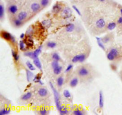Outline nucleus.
<instances>
[{
	"label": "nucleus",
	"mask_w": 122,
	"mask_h": 115,
	"mask_svg": "<svg viewBox=\"0 0 122 115\" xmlns=\"http://www.w3.org/2000/svg\"><path fill=\"white\" fill-rule=\"evenodd\" d=\"M50 87H51V89H52V92H53L56 107H57V110H58V111L59 112L62 107V105L60 102V97L59 93H58V92L57 91V89L55 88V87H54V85H52V84L51 83V82H50Z\"/></svg>",
	"instance_id": "f257e3e1"
},
{
	"label": "nucleus",
	"mask_w": 122,
	"mask_h": 115,
	"mask_svg": "<svg viewBox=\"0 0 122 115\" xmlns=\"http://www.w3.org/2000/svg\"><path fill=\"white\" fill-rule=\"evenodd\" d=\"M120 54V51L116 48H113L110 50V51L108 52L107 55V59L110 61H113L119 57Z\"/></svg>",
	"instance_id": "f03ea898"
},
{
	"label": "nucleus",
	"mask_w": 122,
	"mask_h": 115,
	"mask_svg": "<svg viewBox=\"0 0 122 115\" xmlns=\"http://www.w3.org/2000/svg\"><path fill=\"white\" fill-rule=\"evenodd\" d=\"M1 35L3 39L7 41H10L13 44H15V42H16L15 38L10 33L7 32V31H2L1 33Z\"/></svg>",
	"instance_id": "7ed1b4c3"
},
{
	"label": "nucleus",
	"mask_w": 122,
	"mask_h": 115,
	"mask_svg": "<svg viewBox=\"0 0 122 115\" xmlns=\"http://www.w3.org/2000/svg\"><path fill=\"white\" fill-rule=\"evenodd\" d=\"M72 15V11L69 7H65L61 13V16L64 19H67Z\"/></svg>",
	"instance_id": "20e7f679"
},
{
	"label": "nucleus",
	"mask_w": 122,
	"mask_h": 115,
	"mask_svg": "<svg viewBox=\"0 0 122 115\" xmlns=\"http://www.w3.org/2000/svg\"><path fill=\"white\" fill-rule=\"evenodd\" d=\"M89 73V71L87 68H81L78 70V75L81 77H85L87 76Z\"/></svg>",
	"instance_id": "39448f33"
},
{
	"label": "nucleus",
	"mask_w": 122,
	"mask_h": 115,
	"mask_svg": "<svg viewBox=\"0 0 122 115\" xmlns=\"http://www.w3.org/2000/svg\"><path fill=\"white\" fill-rule=\"evenodd\" d=\"M95 25H96L97 27L99 29L104 28L106 25V21H105L104 19H102V18L99 19L98 20H97V21L95 22Z\"/></svg>",
	"instance_id": "423d86ee"
},
{
	"label": "nucleus",
	"mask_w": 122,
	"mask_h": 115,
	"mask_svg": "<svg viewBox=\"0 0 122 115\" xmlns=\"http://www.w3.org/2000/svg\"><path fill=\"white\" fill-rule=\"evenodd\" d=\"M8 11L11 14L14 15V14H16L17 12L18 8L17 7L16 5H14V4L11 5H10L9 7H8Z\"/></svg>",
	"instance_id": "0eeeda50"
},
{
	"label": "nucleus",
	"mask_w": 122,
	"mask_h": 115,
	"mask_svg": "<svg viewBox=\"0 0 122 115\" xmlns=\"http://www.w3.org/2000/svg\"><path fill=\"white\" fill-rule=\"evenodd\" d=\"M30 8L32 11L34 13H36L41 9V5H39L37 2H33L31 4Z\"/></svg>",
	"instance_id": "6e6552de"
},
{
	"label": "nucleus",
	"mask_w": 122,
	"mask_h": 115,
	"mask_svg": "<svg viewBox=\"0 0 122 115\" xmlns=\"http://www.w3.org/2000/svg\"><path fill=\"white\" fill-rule=\"evenodd\" d=\"M42 48V45H40L38 48L36 49L34 51H33V58H32V59L33 60L36 58H38L39 55L40 54L41 52Z\"/></svg>",
	"instance_id": "1a4fd4ad"
},
{
	"label": "nucleus",
	"mask_w": 122,
	"mask_h": 115,
	"mask_svg": "<svg viewBox=\"0 0 122 115\" xmlns=\"http://www.w3.org/2000/svg\"><path fill=\"white\" fill-rule=\"evenodd\" d=\"M38 93L39 94V96L42 97H46V95L48 94V91L47 89L45 88H41L40 89H39V90L38 91Z\"/></svg>",
	"instance_id": "9d476101"
},
{
	"label": "nucleus",
	"mask_w": 122,
	"mask_h": 115,
	"mask_svg": "<svg viewBox=\"0 0 122 115\" xmlns=\"http://www.w3.org/2000/svg\"><path fill=\"white\" fill-rule=\"evenodd\" d=\"M26 79H27V82H30V81L32 79H33V78H34V75L33 73H32V72L29 69H27L26 70Z\"/></svg>",
	"instance_id": "9b49d317"
},
{
	"label": "nucleus",
	"mask_w": 122,
	"mask_h": 115,
	"mask_svg": "<svg viewBox=\"0 0 122 115\" xmlns=\"http://www.w3.org/2000/svg\"><path fill=\"white\" fill-rule=\"evenodd\" d=\"M104 105V95L102 91H100L99 93V106L100 108H102Z\"/></svg>",
	"instance_id": "f8f14e48"
},
{
	"label": "nucleus",
	"mask_w": 122,
	"mask_h": 115,
	"mask_svg": "<svg viewBox=\"0 0 122 115\" xmlns=\"http://www.w3.org/2000/svg\"><path fill=\"white\" fill-rule=\"evenodd\" d=\"M41 24V25L44 28L48 29L51 25V21L49 19H46V20H44L42 21Z\"/></svg>",
	"instance_id": "ddd939ff"
},
{
	"label": "nucleus",
	"mask_w": 122,
	"mask_h": 115,
	"mask_svg": "<svg viewBox=\"0 0 122 115\" xmlns=\"http://www.w3.org/2000/svg\"><path fill=\"white\" fill-rule=\"evenodd\" d=\"M32 93L31 92H27V93H25L21 97V100L23 101H27V100H29L32 98Z\"/></svg>",
	"instance_id": "4468645a"
},
{
	"label": "nucleus",
	"mask_w": 122,
	"mask_h": 115,
	"mask_svg": "<svg viewBox=\"0 0 122 115\" xmlns=\"http://www.w3.org/2000/svg\"><path fill=\"white\" fill-rule=\"evenodd\" d=\"M27 17V13L26 11H21L18 14L17 18L19 20L23 21L25 19H26Z\"/></svg>",
	"instance_id": "2eb2a0df"
},
{
	"label": "nucleus",
	"mask_w": 122,
	"mask_h": 115,
	"mask_svg": "<svg viewBox=\"0 0 122 115\" xmlns=\"http://www.w3.org/2000/svg\"><path fill=\"white\" fill-rule=\"evenodd\" d=\"M33 64H35L36 67L38 68V69H39L40 70H42V64L41 63V61L39 59V58H36L35 59L33 60Z\"/></svg>",
	"instance_id": "dca6fc26"
},
{
	"label": "nucleus",
	"mask_w": 122,
	"mask_h": 115,
	"mask_svg": "<svg viewBox=\"0 0 122 115\" xmlns=\"http://www.w3.org/2000/svg\"><path fill=\"white\" fill-rule=\"evenodd\" d=\"M52 10L54 13H58V12H60L61 10V5L60 4L56 3V4H54L53 5Z\"/></svg>",
	"instance_id": "f3484780"
},
{
	"label": "nucleus",
	"mask_w": 122,
	"mask_h": 115,
	"mask_svg": "<svg viewBox=\"0 0 122 115\" xmlns=\"http://www.w3.org/2000/svg\"><path fill=\"white\" fill-rule=\"evenodd\" d=\"M75 26L73 23H69L66 26V31L67 32H71L75 30Z\"/></svg>",
	"instance_id": "a211bd4d"
},
{
	"label": "nucleus",
	"mask_w": 122,
	"mask_h": 115,
	"mask_svg": "<svg viewBox=\"0 0 122 115\" xmlns=\"http://www.w3.org/2000/svg\"><path fill=\"white\" fill-rule=\"evenodd\" d=\"M33 81L35 82H36V83L39 84L40 85L44 84L41 81V75H39V74H38V75H35L34 76V78L33 79Z\"/></svg>",
	"instance_id": "6ab92c4d"
},
{
	"label": "nucleus",
	"mask_w": 122,
	"mask_h": 115,
	"mask_svg": "<svg viewBox=\"0 0 122 115\" xmlns=\"http://www.w3.org/2000/svg\"><path fill=\"white\" fill-rule=\"evenodd\" d=\"M79 79L77 78H74L70 81V86L72 88L76 87L78 85Z\"/></svg>",
	"instance_id": "aec40b11"
},
{
	"label": "nucleus",
	"mask_w": 122,
	"mask_h": 115,
	"mask_svg": "<svg viewBox=\"0 0 122 115\" xmlns=\"http://www.w3.org/2000/svg\"><path fill=\"white\" fill-rule=\"evenodd\" d=\"M97 42V44L98 45V46L101 48L102 50H106V48H105L104 44L102 42V41H101V38H99V37H97L96 38Z\"/></svg>",
	"instance_id": "412c9836"
},
{
	"label": "nucleus",
	"mask_w": 122,
	"mask_h": 115,
	"mask_svg": "<svg viewBox=\"0 0 122 115\" xmlns=\"http://www.w3.org/2000/svg\"><path fill=\"white\" fill-rule=\"evenodd\" d=\"M11 112V109L9 107H5L0 111V115H8Z\"/></svg>",
	"instance_id": "4be33fe9"
},
{
	"label": "nucleus",
	"mask_w": 122,
	"mask_h": 115,
	"mask_svg": "<svg viewBox=\"0 0 122 115\" xmlns=\"http://www.w3.org/2000/svg\"><path fill=\"white\" fill-rule=\"evenodd\" d=\"M59 113H60V114L61 115H67L68 113H69V110L67 109V108L66 107L62 106L60 110L59 111Z\"/></svg>",
	"instance_id": "5701e85b"
},
{
	"label": "nucleus",
	"mask_w": 122,
	"mask_h": 115,
	"mask_svg": "<svg viewBox=\"0 0 122 115\" xmlns=\"http://www.w3.org/2000/svg\"><path fill=\"white\" fill-rule=\"evenodd\" d=\"M13 24H14V25L15 26V27H20V26L23 25V21L19 20V19L17 18V19H14V21H13Z\"/></svg>",
	"instance_id": "b1692460"
},
{
	"label": "nucleus",
	"mask_w": 122,
	"mask_h": 115,
	"mask_svg": "<svg viewBox=\"0 0 122 115\" xmlns=\"http://www.w3.org/2000/svg\"><path fill=\"white\" fill-rule=\"evenodd\" d=\"M62 70H63V67L61 66H58V67H57V68L53 69V72L54 74L58 75L61 73Z\"/></svg>",
	"instance_id": "393cba45"
},
{
	"label": "nucleus",
	"mask_w": 122,
	"mask_h": 115,
	"mask_svg": "<svg viewBox=\"0 0 122 115\" xmlns=\"http://www.w3.org/2000/svg\"><path fill=\"white\" fill-rule=\"evenodd\" d=\"M63 84H64V78L63 76H59L57 79V84L58 87H61L63 86Z\"/></svg>",
	"instance_id": "a878e982"
},
{
	"label": "nucleus",
	"mask_w": 122,
	"mask_h": 115,
	"mask_svg": "<svg viewBox=\"0 0 122 115\" xmlns=\"http://www.w3.org/2000/svg\"><path fill=\"white\" fill-rule=\"evenodd\" d=\"M116 26L117 24L115 22L109 23L108 25H107V29L110 30V31H113V30H114L116 27Z\"/></svg>",
	"instance_id": "bb28decb"
},
{
	"label": "nucleus",
	"mask_w": 122,
	"mask_h": 115,
	"mask_svg": "<svg viewBox=\"0 0 122 115\" xmlns=\"http://www.w3.org/2000/svg\"><path fill=\"white\" fill-rule=\"evenodd\" d=\"M63 95H64V97L66 99H68V100H70L71 99V95L69 90H67V89L64 90L63 91Z\"/></svg>",
	"instance_id": "cd10ccee"
},
{
	"label": "nucleus",
	"mask_w": 122,
	"mask_h": 115,
	"mask_svg": "<svg viewBox=\"0 0 122 115\" xmlns=\"http://www.w3.org/2000/svg\"><path fill=\"white\" fill-rule=\"evenodd\" d=\"M5 13V8L2 4L0 5V19H3Z\"/></svg>",
	"instance_id": "c85d7f7f"
},
{
	"label": "nucleus",
	"mask_w": 122,
	"mask_h": 115,
	"mask_svg": "<svg viewBox=\"0 0 122 115\" xmlns=\"http://www.w3.org/2000/svg\"><path fill=\"white\" fill-rule=\"evenodd\" d=\"M73 113L75 115H85V113L83 112V110L79 109H75L73 112Z\"/></svg>",
	"instance_id": "c756f323"
},
{
	"label": "nucleus",
	"mask_w": 122,
	"mask_h": 115,
	"mask_svg": "<svg viewBox=\"0 0 122 115\" xmlns=\"http://www.w3.org/2000/svg\"><path fill=\"white\" fill-rule=\"evenodd\" d=\"M26 64V66H27V68H28L29 70H30L31 71H34V70H35V68L34 66L32 64V63H30L29 61H27Z\"/></svg>",
	"instance_id": "7c9ffc66"
},
{
	"label": "nucleus",
	"mask_w": 122,
	"mask_h": 115,
	"mask_svg": "<svg viewBox=\"0 0 122 115\" xmlns=\"http://www.w3.org/2000/svg\"><path fill=\"white\" fill-rule=\"evenodd\" d=\"M19 48L21 51H25L26 50V43L23 41H20L19 42Z\"/></svg>",
	"instance_id": "2f4dec72"
},
{
	"label": "nucleus",
	"mask_w": 122,
	"mask_h": 115,
	"mask_svg": "<svg viewBox=\"0 0 122 115\" xmlns=\"http://www.w3.org/2000/svg\"><path fill=\"white\" fill-rule=\"evenodd\" d=\"M46 46L50 48H54L57 46V44L55 42L50 41L46 43Z\"/></svg>",
	"instance_id": "473e14b6"
},
{
	"label": "nucleus",
	"mask_w": 122,
	"mask_h": 115,
	"mask_svg": "<svg viewBox=\"0 0 122 115\" xmlns=\"http://www.w3.org/2000/svg\"><path fill=\"white\" fill-rule=\"evenodd\" d=\"M81 54L76 55V56H74V57H73L72 60H71V62L74 63H77V62H79L80 59H81Z\"/></svg>",
	"instance_id": "72a5a7b5"
},
{
	"label": "nucleus",
	"mask_w": 122,
	"mask_h": 115,
	"mask_svg": "<svg viewBox=\"0 0 122 115\" xmlns=\"http://www.w3.org/2000/svg\"><path fill=\"white\" fill-rule=\"evenodd\" d=\"M52 58L54 60H57L59 62L61 60L60 56L58 55V54H57V52H54L52 54Z\"/></svg>",
	"instance_id": "f704fd0d"
},
{
	"label": "nucleus",
	"mask_w": 122,
	"mask_h": 115,
	"mask_svg": "<svg viewBox=\"0 0 122 115\" xmlns=\"http://www.w3.org/2000/svg\"><path fill=\"white\" fill-rule=\"evenodd\" d=\"M50 4V0H41V5L43 7L48 6Z\"/></svg>",
	"instance_id": "c9c22d12"
},
{
	"label": "nucleus",
	"mask_w": 122,
	"mask_h": 115,
	"mask_svg": "<svg viewBox=\"0 0 122 115\" xmlns=\"http://www.w3.org/2000/svg\"><path fill=\"white\" fill-rule=\"evenodd\" d=\"M11 53H12V56H13V57L14 58V60L16 61V62L17 61L19 60L20 57H19V55L17 54V53L15 51H14V50H12Z\"/></svg>",
	"instance_id": "e433bc0d"
},
{
	"label": "nucleus",
	"mask_w": 122,
	"mask_h": 115,
	"mask_svg": "<svg viewBox=\"0 0 122 115\" xmlns=\"http://www.w3.org/2000/svg\"><path fill=\"white\" fill-rule=\"evenodd\" d=\"M110 38L108 35L105 36L104 37L101 38V41H102L104 44H107V43H108L110 41Z\"/></svg>",
	"instance_id": "4c0bfd02"
},
{
	"label": "nucleus",
	"mask_w": 122,
	"mask_h": 115,
	"mask_svg": "<svg viewBox=\"0 0 122 115\" xmlns=\"http://www.w3.org/2000/svg\"><path fill=\"white\" fill-rule=\"evenodd\" d=\"M24 56L30 58H33V51H26L24 53Z\"/></svg>",
	"instance_id": "58836bf2"
},
{
	"label": "nucleus",
	"mask_w": 122,
	"mask_h": 115,
	"mask_svg": "<svg viewBox=\"0 0 122 115\" xmlns=\"http://www.w3.org/2000/svg\"><path fill=\"white\" fill-rule=\"evenodd\" d=\"M58 66H60L59 63H58V61L57 60H53L52 61V63H51V66H52V69H55L57 67H58Z\"/></svg>",
	"instance_id": "ea45409f"
},
{
	"label": "nucleus",
	"mask_w": 122,
	"mask_h": 115,
	"mask_svg": "<svg viewBox=\"0 0 122 115\" xmlns=\"http://www.w3.org/2000/svg\"><path fill=\"white\" fill-rule=\"evenodd\" d=\"M48 112L45 108H42L39 110V114L41 115H46L48 114Z\"/></svg>",
	"instance_id": "a19ab883"
},
{
	"label": "nucleus",
	"mask_w": 122,
	"mask_h": 115,
	"mask_svg": "<svg viewBox=\"0 0 122 115\" xmlns=\"http://www.w3.org/2000/svg\"><path fill=\"white\" fill-rule=\"evenodd\" d=\"M86 58V56L85 54H81V57L80 59L79 63H83Z\"/></svg>",
	"instance_id": "79ce46f5"
},
{
	"label": "nucleus",
	"mask_w": 122,
	"mask_h": 115,
	"mask_svg": "<svg viewBox=\"0 0 122 115\" xmlns=\"http://www.w3.org/2000/svg\"><path fill=\"white\" fill-rule=\"evenodd\" d=\"M33 31V28L32 27V26L29 27L28 29H27V31H26V35H30L32 34V33Z\"/></svg>",
	"instance_id": "37998d69"
},
{
	"label": "nucleus",
	"mask_w": 122,
	"mask_h": 115,
	"mask_svg": "<svg viewBox=\"0 0 122 115\" xmlns=\"http://www.w3.org/2000/svg\"><path fill=\"white\" fill-rule=\"evenodd\" d=\"M72 8H73V9L74 10H75V11L76 12V13H77V14H78L79 16H81V11H80V10H79V8H77V7H76V5H73Z\"/></svg>",
	"instance_id": "c03bdc74"
},
{
	"label": "nucleus",
	"mask_w": 122,
	"mask_h": 115,
	"mask_svg": "<svg viewBox=\"0 0 122 115\" xmlns=\"http://www.w3.org/2000/svg\"><path fill=\"white\" fill-rule=\"evenodd\" d=\"M72 69H73V64H69V65H68V66L67 67L66 69L65 72L66 73L69 72H70V70H71Z\"/></svg>",
	"instance_id": "a18cd8bd"
},
{
	"label": "nucleus",
	"mask_w": 122,
	"mask_h": 115,
	"mask_svg": "<svg viewBox=\"0 0 122 115\" xmlns=\"http://www.w3.org/2000/svg\"><path fill=\"white\" fill-rule=\"evenodd\" d=\"M117 23L122 25V16L120 17L117 20Z\"/></svg>",
	"instance_id": "49530a36"
},
{
	"label": "nucleus",
	"mask_w": 122,
	"mask_h": 115,
	"mask_svg": "<svg viewBox=\"0 0 122 115\" xmlns=\"http://www.w3.org/2000/svg\"><path fill=\"white\" fill-rule=\"evenodd\" d=\"M20 38H21V39H24V38H25V33H21V35H20Z\"/></svg>",
	"instance_id": "de8ad7c7"
},
{
	"label": "nucleus",
	"mask_w": 122,
	"mask_h": 115,
	"mask_svg": "<svg viewBox=\"0 0 122 115\" xmlns=\"http://www.w3.org/2000/svg\"><path fill=\"white\" fill-rule=\"evenodd\" d=\"M120 13H121V15H122V8H120Z\"/></svg>",
	"instance_id": "09e8293b"
},
{
	"label": "nucleus",
	"mask_w": 122,
	"mask_h": 115,
	"mask_svg": "<svg viewBox=\"0 0 122 115\" xmlns=\"http://www.w3.org/2000/svg\"><path fill=\"white\" fill-rule=\"evenodd\" d=\"M99 1H101V2H104V1H105L106 0H98Z\"/></svg>",
	"instance_id": "8fccbe9b"
}]
</instances>
